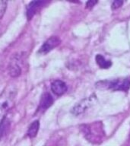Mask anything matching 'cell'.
Returning a JSON list of instances; mask_svg holds the SVG:
<instances>
[{"instance_id": "4fadbf2b", "label": "cell", "mask_w": 130, "mask_h": 146, "mask_svg": "<svg viewBox=\"0 0 130 146\" xmlns=\"http://www.w3.org/2000/svg\"><path fill=\"white\" fill-rule=\"evenodd\" d=\"M97 3H98V1H88V2H86V8L91 9V8H93Z\"/></svg>"}, {"instance_id": "8fae6325", "label": "cell", "mask_w": 130, "mask_h": 146, "mask_svg": "<svg viewBox=\"0 0 130 146\" xmlns=\"http://www.w3.org/2000/svg\"><path fill=\"white\" fill-rule=\"evenodd\" d=\"M10 127V121L6 116H4L0 122V140L4 136L7 129Z\"/></svg>"}, {"instance_id": "8992f818", "label": "cell", "mask_w": 130, "mask_h": 146, "mask_svg": "<svg viewBox=\"0 0 130 146\" xmlns=\"http://www.w3.org/2000/svg\"><path fill=\"white\" fill-rule=\"evenodd\" d=\"M93 104V98L92 97H90L88 98L82 100L81 102H79L77 105H75L72 110V113L75 116H78L79 114L84 113L88 107H90Z\"/></svg>"}, {"instance_id": "277c9868", "label": "cell", "mask_w": 130, "mask_h": 146, "mask_svg": "<svg viewBox=\"0 0 130 146\" xmlns=\"http://www.w3.org/2000/svg\"><path fill=\"white\" fill-rule=\"evenodd\" d=\"M61 43V40L58 36H52L47 39L43 43V44L40 46L38 52L41 54H46L54 48L57 47Z\"/></svg>"}, {"instance_id": "52a82bcc", "label": "cell", "mask_w": 130, "mask_h": 146, "mask_svg": "<svg viewBox=\"0 0 130 146\" xmlns=\"http://www.w3.org/2000/svg\"><path fill=\"white\" fill-rule=\"evenodd\" d=\"M51 90L55 94L58 96L62 95L68 90L67 85L62 80H55L51 84Z\"/></svg>"}, {"instance_id": "ba28073f", "label": "cell", "mask_w": 130, "mask_h": 146, "mask_svg": "<svg viewBox=\"0 0 130 146\" xmlns=\"http://www.w3.org/2000/svg\"><path fill=\"white\" fill-rule=\"evenodd\" d=\"M53 98L52 95L49 93H44L42 95L40 100V104H39V110L44 111L46 110H47L49 107H50L53 104Z\"/></svg>"}, {"instance_id": "6da1fadb", "label": "cell", "mask_w": 130, "mask_h": 146, "mask_svg": "<svg viewBox=\"0 0 130 146\" xmlns=\"http://www.w3.org/2000/svg\"><path fill=\"white\" fill-rule=\"evenodd\" d=\"M16 93V89L14 87H10L0 95V116L12 107Z\"/></svg>"}, {"instance_id": "30bf717a", "label": "cell", "mask_w": 130, "mask_h": 146, "mask_svg": "<svg viewBox=\"0 0 130 146\" xmlns=\"http://www.w3.org/2000/svg\"><path fill=\"white\" fill-rule=\"evenodd\" d=\"M95 59L98 65L101 68H109L112 66V62L110 60L105 59V58L102 55L98 54L96 56Z\"/></svg>"}, {"instance_id": "3957f363", "label": "cell", "mask_w": 130, "mask_h": 146, "mask_svg": "<svg viewBox=\"0 0 130 146\" xmlns=\"http://www.w3.org/2000/svg\"><path fill=\"white\" fill-rule=\"evenodd\" d=\"M20 55H14L11 57L10 62L9 64V73L11 77H18L21 74V67L20 66L21 62Z\"/></svg>"}, {"instance_id": "5b68a950", "label": "cell", "mask_w": 130, "mask_h": 146, "mask_svg": "<svg viewBox=\"0 0 130 146\" xmlns=\"http://www.w3.org/2000/svg\"><path fill=\"white\" fill-rule=\"evenodd\" d=\"M46 3L47 2L45 1H32L30 2L26 8V15L27 20L32 19V18L36 13V11H38L39 9Z\"/></svg>"}, {"instance_id": "7a4b0ae2", "label": "cell", "mask_w": 130, "mask_h": 146, "mask_svg": "<svg viewBox=\"0 0 130 146\" xmlns=\"http://www.w3.org/2000/svg\"><path fill=\"white\" fill-rule=\"evenodd\" d=\"M100 87L111 89L113 91H128L130 88V77L125 78H117L113 81H103L99 82Z\"/></svg>"}, {"instance_id": "7c38bea8", "label": "cell", "mask_w": 130, "mask_h": 146, "mask_svg": "<svg viewBox=\"0 0 130 146\" xmlns=\"http://www.w3.org/2000/svg\"><path fill=\"white\" fill-rule=\"evenodd\" d=\"M123 4V1H114L113 3H112V9L113 10H115V9H118L119 7L122 6V5Z\"/></svg>"}, {"instance_id": "9c48e42d", "label": "cell", "mask_w": 130, "mask_h": 146, "mask_svg": "<svg viewBox=\"0 0 130 146\" xmlns=\"http://www.w3.org/2000/svg\"><path fill=\"white\" fill-rule=\"evenodd\" d=\"M39 129H40V122H39V120H34L27 129V136L31 139L36 137L39 131Z\"/></svg>"}]
</instances>
